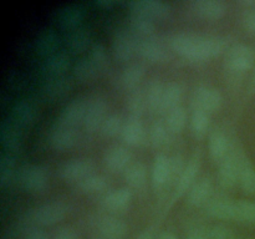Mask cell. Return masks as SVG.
<instances>
[{"mask_svg": "<svg viewBox=\"0 0 255 239\" xmlns=\"http://www.w3.org/2000/svg\"><path fill=\"white\" fill-rule=\"evenodd\" d=\"M171 49L189 61H207L227 49L228 40L223 36L179 32L169 39Z\"/></svg>", "mask_w": 255, "mask_h": 239, "instance_id": "6da1fadb", "label": "cell"}, {"mask_svg": "<svg viewBox=\"0 0 255 239\" xmlns=\"http://www.w3.org/2000/svg\"><path fill=\"white\" fill-rule=\"evenodd\" d=\"M71 211V206L64 199H55L35 207L29 213V222L37 227H51L60 223Z\"/></svg>", "mask_w": 255, "mask_h": 239, "instance_id": "7a4b0ae2", "label": "cell"}, {"mask_svg": "<svg viewBox=\"0 0 255 239\" xmlns=\"http://www.w3.org/2000/svg\"><path fill=\"white\" fill-rule=\"evenodd\" d=\"M19 183L24 191L39 193L49 184V172L40 164H26L19 173Z\"/></svg>", "mask_w": 255, "mask_h": 239, "instance_id": "3957f363", "label": "cell"}, {"mask_svg": "<svg viewBox=\"0 0 255 239\" xmlns=\"http://www.w3.org/2000/svg\"><path fill=\"white\" fill-rule=\"evenodd\" d=\"M255 62V52L251 46L246 44H237L232 46L227 52L226 64L227 70L234 74H243L253 67Z\"/></svg>", "mask_w": 255, "mask_h": 239, "instance_id": "277c9868", "label": "cell"}, {"mask_svg": "<svg viewBox=\"0 0 255 239\" xmlns=\"http://www.w3.org/2000/svg\"><path fill=\"white\" fill-rule=\"evenodd\" d=\"M138 51V39L128 29H121L112 39V54L117 62H128Z\"/></svg>", "mask_w": 255, "mask_h": 239, "instance_id": "5b68a950", "label": "cell"}, {"mask_svg": "<svg viewBox=\"0 0 255 239\" xmlns=\"http://www.w3.org/2000/svg\"><path fill=\"white\" fill-rule=\"evenodd\" d=\"M95 163L90 158H75L67 161L59 169V176L66 183H80L86 177L94 174Z\"/></svg>", "mask_w": 255, "mask_h": 239, "instance_id": "8992f818", "label": "cell"}, {"mask_svg": "<svg viewBox=\"0 0 255 239\" xmlns=\"http://www.w3.org/2000/svg\"><path fill=\"white\" fill-rule=\"evenodd\" d=\"M109 117V105L101 97H94L87 101L86 114L84 119L85 131L89 133H95L100 131L105 120Z\"/></svg>", "mask_w": 255, "mask_h": 239, "instance_id": "52a82bcc", "label": "cell"}, {"mask_svg": "<svg viewBox=\"0 0 255 239\" xmlns=\"http://www.w3.org/2000/svg\"><path fill=\"white\" fill-rule=\"evenodd\" d=\"M85 15H86V11L84 6L77 4H67L55 11L54 21L57 26L69 32L81 27Z\"/></svg>", "mask_w": 255, "mask_h": 239, "instance_id": "ba28073f", "label": "cell"}, {"mask_svg": "<svg viewBox=\"0 0 255 239\" xmlns=\"http://www.w3.org/2000/svg\"><path fill=\"white\" fill-rule=\"evenodd\" d=\"M128 6L132 15H139L152 21L164 20L171 14V6L167 2L157 0H137L129 2Z\"/></svg>", "mask_w": 255, "mask_h": 239, "instance_id": "9c48e42d", "label": "cell"}, {"mask_svg": "<svg viewBox=\"0 0 255 239\" xmlns=\"http://www.w3.org/2000/svg\"><path fill=\"white\" fill-rule=\"evenodd\" d=\"M202 166V157L199 153L193 154L191 157L188 162H187L186 167H184L183 172L179 176V178L177 179L176 187H174L173 192V202L177 199L181 198L183 194L188 193L189 189L192 188L194 183H196V179L198 177L199 169Z\"/></svg>", "mask_w": 255, "mask_h": 239, "instance_id": "30bf717a", "label": "cell"}, {"mask_svg": "<svg viewBox=\"0 0 255 239\" xmlns=\"http://www.w3.org/2000/svg\"><path fill=\"white\" fill-rule=\"evenodd\" d=\"M104 163L111 173H121L132 163V152L121 144L111 146L104 156Z\"/></svg>", "mask_w": 255, "mask_h": 239, "instance_id": "8fae6325", "label": "cell"}, {"mask_svg": "<svg viewBox=\"0 0 255 239\" xmlns=\"http://www.w3.org/2000/svg\"><path fill=\"white\" fill-rule=\"evenodd\" d=\"M223 104L221 91L213 87H199L193 95V106L196 110L208 112L209 115L217 112Z\"/></svg>", "mask_w": 255, "mask_h": 239, "instance_id": "7c38bea8", "label": "cell"}, {"mask_svg": "<svg viewBox=\"0 0 255 239\" xmlns=\"http://www.w3.org/2000/svg\"><path fill=\"white\" fill-rule=\"evenodd\" d=\"M239 166L241 156L237 153H229L219 163L218 182L223 188L231 189L239 183Z\"/></svg>", "mask_w": 255, "mask_h": 239, "instance_id": "4fadbf2b", "label": "cell"}, {"mask_svg": "<svg viewBox=\"0 0 255 239\" xmlns=\"http://www.w3.org/2000/svg\"><path fill=\"white\" fill-rule=\"evenodd\" d=\"M77 141H79V136H77L76 129L72 127L56 123L50 132L49 143L55 151H69L76 146Z\"/></svg>", "mask_w": 255, "mask_h": 239, "instance_id": "5bb4252c", "label": "cell"}, {"mask_svg": "<svg viewBox=\"0 0 255 239\" xmlns=\"http://www.w3.org/2000/svg\"><path fill=\"white\" fill-rule=\"evenodd\" d=\"M36 115V106L29 100L21 99L12 104L9 112V121L20 128H24L34 123Z\"/></svg>", "mask_w": 255, "mask_h": 239, "instance_id": "9a60e30c", "label": "cell"}, {"mask_svg": "<svg viewBox=\"0 0 255 239\" xmlns=\"http://www.w3.org/2000/svg\"><path fill=\"white\" fill-rule=\"evenodd\" d=\"M87 101L85 99H75L62 109L57 123L75 128L79 124L84 123L85 114H86Z\"/></svg>", "mask_w": 255, "mask_h": 239, "instance_id": "2e32d148", "label": "cell"}, {"mask_svg": "<svg viewBox=\"0 0 255 239\" xmlns=\"http://www.w3.org/2000/svg\"><path fill=\"white\" fill-rule=\"evenodd\" d=\"M70 67V57L66 52H56L46 57L40 66V74L45 79H55L64 76Z\"/></svg>", "mask_w": 255, "mask_h": 239, "instance_id": "e0dca14e", "label": "cell"}, {"mask_svg": "<svg viewBox=\"0 0 255 239\" xmlns=\"http://www.w3.org/2000/svg\"><path fill=\"white\" fill-rule=\"evenodd\" d=\"M97 227L104 239H124L127 234L126 222L115 214L102 216Z\"/></svg>", "mask_w": 255, "mask_h": 239, "instance_id": "ac0fdd59", "label": "cell"}, {"mask_svg": "<svg viewBox=\"0 0 255 239\" xmlns=\"http://www.w3.org/2000/svg\"><path fill=\"white\" fill-rule=\"evenodd\" d=\"M132 201V192L129 188H117L109 192L101 199V204L110 213H122L129 207Z\"/></svg>", "mask_w": 255, "mask_h": 239, "instance_id": "d6986e66", "label": "cell"}, {"mask_svg": "<svg viewBox=\"0 0 255 239\" xmlns=\"http://www.w3.org/2000/svg\"><path fill=\"white\" fill-rule=\"evenodd\" d=\"M0 142H1V146L4 148L2 151L14 154L21 147V128L9 120H4L0 124Z\"/></svg>", "mask_w": 255, "mask_h": 239, "instance_id": "ffe728a7", "label": "cell"}, {"mask_svg": "<svg viewBox=\"0 0 255 239\" xmlns=\"http://www.w3.org/2000/svg\"><path fill=\"white\" fill-rule=\"evenodd\" d=\"M193 11L206 20H221L227 14L228 6L222 0H196L192 4Z\"/></svg>", "mask_w": 255, "mask_h": 239, "instance_id": "44dd1931", "label": "cell"}, {"mask_svg": "<svg viewBox=\"0 0 255 239\" xmlns=\"http://www.w3.org/2000/svg\"><path fill=\"white\" fill-rule=\"evenodd\" d=\"M91 32L84 27H79V29L69 31L64 37L65 49L72 55H79L86 51L87 49H91Z\"/></svg>", "mask_w": 255, "mask_h": 239, "instance_id": "7402d4cb", "label": "cell"}, {"mask_svg": "<svg viewBox=\"0 0 255 239\" xmlns=\"http://www.w3.org/2000/svg\"><path fill=\"white\" fill-rule=\"evenodd\" d=\"M152 186L154 191H162L171 181V158L164 153L157 154L152 166Z\"/></svg>", "mask_w": 255, "mask_h": 239, "instance_id": "603a6c76", "label": "cell"}, {"mask_svg": "<svg viewBox=\"0 0 255 239\" xmlns=\"http://www.w3.org/2000/svg\"><path fill=\"white\" fill-rule=\"evenodd\" d=\"M137 54L142 59L152 62V64H163V62L168 61L169 59L167 50L154 37L147 40H138Z\"/></svg>", "mask_w": 255, "mask_h": 239, "instance_id": "cb8c5ba5", "label": "cell"}, {"mask_svg": "<svg viewBox=\"0 0 255 239\" xmlns=\"http://www.w3.org/2000/svg\"><path fill=\"white\" fill-rule=\"evenodd\" d=\"M59 44L60 39L57 32L51 27H45L37 34L36 40H35V52L37 56L46 59L56 54Z\"/></svg>", "mask_w": 255, "mask_h": 239, "instance_id": "d4e9b609", "label": "cell"}, {"mask_svg": "<svg viewBox=\"0 0 255 239\" xmlns=\"http://www.w3.org/2000/svg\"><path fill=\"white\" fill-rule=\"evenodd\" d=\"M122 139L126 144L131 147H139L144 143L147 136L146 129H144L143 123L139 119H132L129 117L125 122L124 129H122Z\"/></svg>", "mask_w": 255, "mask_h": 239, "instance_id": "484cf974", "label": "cell"}, {"mask_svg": "<svg viewBox=\"0 0 255 239\" xmlns=\"http://www.w3.org/2000/svg\"><path fill=\"white\" fill-rule=\"evenodd\" d=\"M212 192H213V182L209 177H203L198 179L189 189L187 193V201L191 206L199 207L209 201Z\"/></svg>", "mask_w": 255, "mask_h": 239, "instance_id": "4316f807", "label": "cell"}, {"mask_svg": "<svg viewBox=\"0 0 255 239\" xmlns=\"http://www.w3.org/2000/svg\"><path fill=\"white\" fill-rule=\"evenodd\" d=\"M209 154L216 162L221 163L229 154V139L226 132L222 129H216L209 136L208 142Z\"/></svg>", "mask_w": 255, "mask_h": 239, "instance_id": "83f0119b", "label": "cell"}, {"mask_svg": "<svg viewBox=\"0 0 255 239\" xmlns=\"http://www.w3.org/2000/svg\"><path fill=\"white\" fill-rule=\"evenodd\" d=\"M125 181L128 184L129 188H133L139 191L146 187L148 181V172L147 167L143 162H132L128 168L124 172Z\"/></svg>", "mask_w": 255, "mask_h": 239, "instance_id": "f1b7e54d", "label": "cell"}, {"mask_svg": "<svg viewBox=\"0 0 255 239\" xmlns=\"http://www.w3.org/2000/svg\"><path fill=\"white\" fill-rule=\"evenodd\" d=\"M144 75H146V67L142 64H129L124 69V71L120 75V84L125 90L128 91H134L137 90L138 85L143 80Z\"/></svg>", "mask_w": 255, "mask_h": 239, "instance_id": "f546056e", "label": "cell"}, {"mask_svg": "<svg viewBox=\"0 0 255 239\" xmlns=\"http://www.w3.org/2000/svg\"><path fill=\"white\" fill-rule=\"evenodd\" d=\"M184 96V87L183 85L179 82H169L164 87L163 100H162L161 112H166L168 114L172 110L179 107V104L183 100Z\"/></svg>", "mask_w": 255, "mask_h": 239, "instance_id": "4dcf8cb0", "label": "cell"}, {"mask_svg": "<svg viewBox=\"0 0 255 239\" xmlns=\"http://www.w3.org/2000/svg\"><path fill=\"white\" fill-rule=\"evenodd\" d=\"M71 89L69 79L61 76L55 77V79H47L45 84L42 85V95L49 101H55L57 99H61L69 92Z\"/></svg>", "mask_w": 255, "mask_h": 239, "instance_id": "1f68e13d", "label": "cell"}, {"mask_svg": "<svg viewBox=\"0 0 255 239\" xmlns=\"http://www.w3.org/2000/svg\"><path fill=\"white\" fill-rule=\"evenodd\" d=\"M128 30L138 40H147L154 37L156 26L154 21L147 19V17L139 16V15H132L129 16Z\"/></svg>", "mask_w": 255, "mask_h": 239, "instance_id": "d6a6232c", "label": "cell"}, {"mask_svg": "<svg viewBox=\"0 0 255 239\" xmlns=\"http://www.w3.org/2000/svg\"><path fill=\"white\" fill-rule=\"evenodd\" d=\"M239 184L247 194H255V167L246 156H241Z\"/></svg>", "mask_w": 255, "mask_h": 239, "instance_id": "836d02e7", "label": "cell"}, {"mask_svg": "<svg viewBox=\"0 0 255 239\" xmlns=\"http://www.w3.org/2000/svg\"><path fill=\"white\" fill-rule=\"evenodd\" d=\"M74 76L80 82H89L94 80L95 77L101 74L99 67L94 64L89 56H85L80 59L74 66Z\"/></svg>", "mask_w": 255, "mask_h": 239, "instance_id": "e575fe53", "label": "cell"}, {"mask_svg": "<svg viewBox=\"0 0 255 239\" xmlns=\"http://www.w3.org/2000/svg\"><path fill=\"white\" fill-rule=\"evenodd\" d=\"M164 87H166V85L158 79H153L149 82L148 86H147V106H148V110H151L152 112H161Z\"/></svg>", "mask_w": 255, "mask_h": 239, "instance_id": "d590c367", "label": "cell"}, {"mask_svg": "<svg viewBox=\"0 0 255 239\" xmlns=\"http://www.w3.org/2000/svg\"><path fill=\"white\" fill-rule=\"evenodd\" d=\"M107 187H109V182L106 177L95 173L76 184L77 191L82 194H100L106 191Z\"/></svg>", "mask_w": 255, "mask_h": 239, "instance_id": "8d00e7d4", "label": "cell"}, {"mask_svg": "<svg viewBox=\"0 0 255 239\" xmlns=\"http://www.w3.org/2000/svg\"><path fill=\"white\" fill-rule=\"evenodd\" d=\"M16 172L15 156L9 152L2 151L0 154V187L5 188L12 182Z\"/></svg>", "mask_w": 255, "mask_h": 239, "instance_id": "74e56055", "label": "cell"}, {"mask_svg": "<svg viewBox=\"0 0 255 239\" xmlns=\"http://www.w3.org/2000/svg\"><path fill=\"white\" fill-rule=\"evenodd\" d=\"M232 221L241 223H255V202L252 201H234Z\"/></svg>", "mask_w": 255, "mask_h": 239, "instance_id": "f35d334b", "label": "cell"}, {"mask_svg": "<svg viewBox=\"0 0 255 239\" xmlns=\"http://www.w3.org/2000/svg\"><path fill=\"white\" fill-rule=\"evenodd\" d=\"M234 201L228 198L213 199L207 206V213L211 217L223 221H232V213H233Z\"/></svg>", "mask_w": 255, "mask_h": 239, "instance_id": "ab89813d", "label": "cell"}, {"mask_svg": "<svg viewBox=\"0 0 255 239\" xmlns=\"http://www.w3.org/2000/svg\"><path fill=\"white\" fill-rule=\"evenodd\" d=\"M187 120H188V115L184 107L179 106L177 109L172 110L168 114H166V124L167 129L171 134H179L183 132L184 127L187 124Z\"/></svg>", "mask_w": 255, "mask_h": 239, "instance_id": "60d3db41", "label": "cell"}, {"mask_svg": "<svg viewBox=\"0 0 255 239\" xmlns=\"http://www.w3.org/2000/svg\"><path fill=\"white\" fill-rule=\"evenodd\" d=\"M126 107L132 119H139L144 114L146 109H148V106H147L146 92L141 91L138 89L132 91L129 94L128 99H127Z\"/></svg>", "mask_w": 255, "mask_h": 239, "instance_id": "b9f144b4", "label": "cell"}, {"mask_svg": "<svg viewBox=\"0 0 255 239\" xmlns=\"http://www.w3.org/2000/svg\"><path fill=\"white\" fill-rule=\"evenodd\" d=\"M211 126V115L202 110H193L191 116V129L192 133L197 138H203L208 133Z\"/></svg>", "mask_w": 255, "mask_h": 239, "instance_id": "7bdbcfd3", "label": "cell"}, {"mask_svg": "<svg viewBox=\"0 0 255 239\" xmlns=\"http://www.w3.org/2000/svg\"><path fill=\"white\" fill-rule=\"evenodd\" d=\"M169 131L167 129L166 124L163 122H153L149 127L148 131V138L149 143H151L152 147L154 148H162V147L166 146L169 142Z\"/></svg>", "mask_w": 255, "mask_h": 239, "instance_id": "ee69618b", "label": "cell"}, {"mask_svg": "<svg viewBox=\"0 0 255 239\" xmlns=\"http://www.w3.org/2000/svg\"><path fill=\"white\" fill-rule=\"evenodd\" d=\"M125 122L122 120V117L117 114H111L109 115L106 120H105L104 124H102L101 134L107 138H111V137L119 136L122 133V129H124Z\"/></svg>", "mask_w": 255, "mask_h": 239, "instance_id": "f6af8a7d", "label": "cell"}, {"mask_svg": "<svg viewBox=\"0 0 255 239\" xmlns=\"http://www.w3.org/2000/svg\"><path fill=\"white\" fill-rule=\"evenodd\" d=\"M87 56L94 61V64L99 67L101 72L104 71L107 67V65H109V55H107L106 49L100 44L92 45Z\"/></svg>", "mask_w": 255, "mask_h": 239, "instance_id": "bcb514c9", "label": "cell"}, {"mask_svg": "<svg viewBox=\"0 0 255 239\" xmlns=\"http://www.w3.org/2000/svg\"><path fill=\"white\" fill-rule=\"evenodd\" d=\"M207 233L209 239H237L236 233L223 224H216Z\"/></svg>", "mask_w": 255, "mask_h": 239, "instance_id": "7dc6e473", "label": "cell"}, {"mask_svg": "<svg viewBox=\"0 0 255 239\" xmlns=\"http://www.w3.org/2000/svg\"><path fill=\"white\" fill-rule=\"evenodd\" d=\"M187 163H184L183 157L176 154V156L171 157V181H176L179 178V176L183 172L184 167Z\"/></svg>", "mask_w": 255, "mask_h": 239, "instance_id": "c3c4849f", "label": "cell"}, {"mask_svg": "<svg viewBox=\"0 0 255 239\" xmlns=\"http://www.w3.org/2000/svg\"><path fill=\"white\" fill-rule=\"evenodd\" d=\"M242 24L248 34H255V6L244 10Z\"/></svg>", "mask_w": 255, "mask_h": 239, "instance_id": "681fc988", "label": "cell"}, {"mask_svg": "<svg viewBox=\"0 0 255 239\" xmlns=\"http://www.w3.org/2000/svg\"><path fill=\"white\" fill-rule=\"evenodd\" d=\"M24 239H50V236L41 227L34 226L31 228H27V231L25 232Z\"/></svg>", "mask_w": 255, "mask_h": 239, "instance_id": "f907efd6", "label": "cell"}, {"mask_svg": "<svg viewBox=\"0 0 255 239\" xmlns=\"http://www.w3.org/2000/svg\"><path fill=\"white\" fill-rule=\"evenodd\" d=\"M54 239H79V238H77V234L75 233L72 229L62 228L56 232Z\"/></svg>", "mask_w": 255, "mask_h": 239, "instance_id": "816d5d0a", "label": "cell"}, {"mask_svg": "<svg viewBox=\"0 0 255 239\" xmlns=\"http://www.w3.org/2000/svg\"><path fill=\"white\" fill-rule=\"evenodd\" d=\"M187 239H209L208 233L202 229H192L188 234H187Z\"/></svg>", "mask_w": 255, "mask_h": 239, "instance_id": "f5cc1de1", "label": "cell"}, {"mask_svg": "<svg viewBox=\"0 0 255 239\" xmlns=\"http://www.w3.org/2000/svg\"><path fill=\"white\" fill-rule=\"evenodd\" d=\"M95 4L100 7H104V9H112L114 6H116L119 2L115 1V0H99Z\"/></svg>", "mask_w": 255, "mask_h": 239, "instance_id": "db71d44e", "label": "cell"}, {"mask_svg": "<svg viewBox=\"0 0 255 239\" xmlns=\"http://www.w3.org/2000/svg\"><path fill=\"white\" fill-rule=\"evenodd\" d=\"M136 239H156V237H154V233L152 229H146Z\"/></svg>", "mask_w": 255, "mask_h": 239, "instance_id": "11a10c76", "label": "cell"}, {"mask_svg": "<svg viewBox=\"0 0 255 239\" xmlns=\"http://www.w3.org/2000/svg\"><path fill=\"white\" fill-rule=\"evenodd\" d=\"M157 239H178V238H177L173 233H171V232H162Z\"/></svg>", "mask_w": 255, "mask_h": 239, "instance_id": "9f6ffc18", "label": "cell"}, {"mask_svg": "<svg viewBox=\"0 0 255 239\" xmlns=\"http://www.w3.org/2000/svg\"><path fill=\"white\" fill-rule=\"evenodd\" d=\"M252 90H253V91H255V71H254V74H253V77H252Z\"/></svg>", "mask_w": 255, "mask_h": 239, "instance_id": "6f0895ef", "label": "cell"}, {"mask_svg": "<svg viewBox=\"0 0 255 239\" xmlns=\"http://www.w3.org/2000/svg\"><path fill=\"white\" fill-rule=\"evenodd\" d=\"M99 239H100V238H99ZM101 239H104V238H101Z\"/></svg>", "mask_w": 255, "mask_h": 239, "instance_id": "680465c9", "label": "cell"}]
</instances>
